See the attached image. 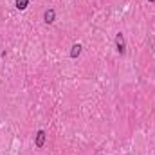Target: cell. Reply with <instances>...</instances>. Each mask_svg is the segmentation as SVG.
<instances>
[{
    "instance_id": "obj_1",
    "label": "cell",
    "mask_w": 155,
    "mask_h": 155,
    "mask_svg": "<svg viewBox=\"0 0 155 155\" xmlns=\"http://www.w3.org/2000/svg\"><path fill=\"white\" fill-rule=\"evenodd\" d=\"M116 47H117V52H119V54H124L126 45H124V36H123V33H117L116 35Z\"/></svg>"
},
{
    "instance_id": "obj_2",
    "label": "cell",
    "mask_w": 155,
    "mask_h": 155,
    "mask_svg": "<svg viewBox=\"0 0 155 155\" xmlns=\"http://www.w3.org/2000/svg\"><path fill=\"white\" fill-rule=\"evenodd\" d=\"M45 130H38L36 132V139H35V144H36V148H43V144H45Z\"/></svg>"
},
{
    "instance_id": "obj_3",
    "label": "cell",
    "mask_w": 155,
    "mask_h": 155,
    "mask_svg": "<svg viewBox=\"0 0 155 155\" xmlns=\"http://www.w3.org/2000/svg\"><path fill=\"white\" fill-rule=\"evenodd\" d=\"M54 18H56V11H54L52 7H51V9H45V13H43V20H45V24H52Z\"/></svg>"
},
{
    "instance_id": "obj_4",
    "label": "cell",
    "mask_w": 155,
    "mask_h": 155,
    "mask_svg": "<svg viewBox=\"0 0 155 155\" xmlns=\"http://www.w3.org/2000/svg\"><path fill=\"white\" fill-rule=\"evenodd\" d=\"M81 54V45L79 43H76V45H72V51H71V56L72 58H78Z\"/></svg>"
},
{
    "instance_id": "obj_5",
    "label": "cell",
    "mask_w": 155,
    "mask_h": 155,
    "mask_svg": "<svg viewBox=\"0 0 155 155\" xmlns=\"http://www.w3.org/2000/svg\"><path fill=\"white\" fill-rule=\"evenodd\" d=\"M27 4H29V0H16V7L18 9H25Z\"/></svg>"
},
{
    "instance_id": "obj_6",
    "label": "cell",
    "mask_w": 155,
    "mask_h": 155,
    "mask_svg": "<svg viewBox=\"0 0 155 155\" xmlns=\"http://www.w3.org/2000/svg\"><path fill=\"white\" fill-rule=\"evenodd\" d=\"M150 2H155V0H150Z\"/></svg>"
}]
</instances>
